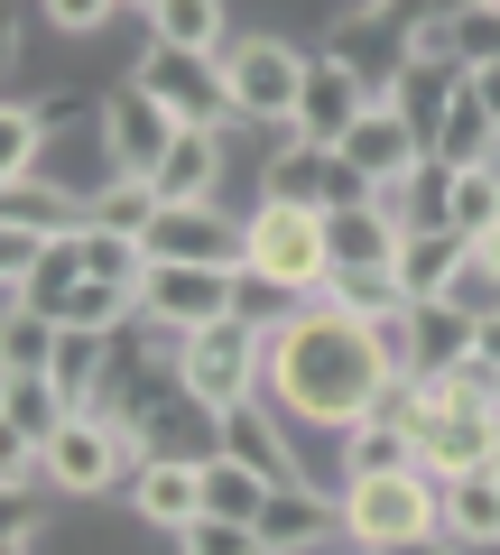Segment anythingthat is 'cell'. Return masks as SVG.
Here are the masks:
<instances>
[{
    "label": "cell",
    "instance_id": "277c9868",
    "mask_svg": "<svg viewBox=\"0 0 500 555\" xmlns=\"http://www.w3.org/2000/svg\"><path fill=\"white\" fill-rule=\"evenodd\" d=\"M241 269L279 278L287 297H324V278H334V241H324V214L316 204H241Z\"/></svg>",
    "mask_w": 500,
    "mask_h": 555
},
{
    "label": "cell",
    "instance_id": "ac0fdd59",
    "mask_svg": "<svg viewBox=\"0 0 500 555\" xmlns=\"http://www.w3.org/2000/svg\"><path fill=\"white\" fill-rule=\"evenodd\" d=\"M473 343H482V315H463L454 297H418V306H408V371H418V379L463 371Z\"/></svg>",
    "mask_w": 500,
    "mask_h": 555
},
{
    "label": "cell",
    "instance_id": "9a60e30c",
    "mask_svg": "<svg viewBox=\"0 0 500 555\" xmlns=\"http://www.w3.org/2000/svg\"><path fill=\"white\" fill-rule=\"evenodd\" d=\"M251 528H260L269 555H324V546L343 537V500L316 491V481H287V491L260 500V518H251Z\"/></svg>",
    "mask_w": 500,
    "mask_h": 555
},
{
    "label": "cell",
    "instance_id": "ee69618b",
    "mask_svg": "<svg viewBox=\"0 0 500 555\" xmlns=\"http://www.w3.org/2000/svg\"><path fill=\"white\" fill-rule=\"evenodd\" d=\"M130 10H140V20H149V10H158V0H130Z\"/></svg>",
    "mask_w": 500,
    "mask_h": 555
},
{
    "label": "cell",
    "instance_id": "7a4b0ae2",
    "mask_svg": "<svg viewBox=\"0 0 500 555\" xmlns=\"http://www.w3.org/2000/svg\"><path fill=\"white\" fill-rule=\"evenodd\" d=\"M306 65H316V47H297L287 28H241V38L222 47V93H232V120H241V130H260L269 149L297 139Z\"/></svg>",
    "mask_w": 500,
    "mask_h": 555
},
{
    "label": "cell",
    "instance_id": "f1b7e54d",
    "mask_svg": "<svg viewBox=\"0 0 500 555\" xmlns=\"http://www.w3.org/2000/svg\"><path fill=\"white\" fill-rule=\"evenodd\" d=\"M47 139H56V130H47V112L20 93L10 112H0V185H28V177H38V167H47Z\"/></svg>",
    "mask_w": 500,
    "mask_h": 555
},
{
    "label": "cell",
    "instance_id": "60d3db41",
    "mask_svg": "<svg viewBox=\"0 0 500 555\" xmlns=\"http://www.w3.org/2000/svg\"><path fill=\"white\" fill-rule=\"evenodd\" d=\"M473 259H482V269H491V278H500V222H491V232H482V241H473Z\"/></svg>",
    "mask_w": 500,
    "mask_h": 555
},
{
    "label": "cell",
    "instance_id": "4dcf8cb0",
    "mask_svg": "<svg viewBox=\"0 0 500 555\" xmlns=\"http://www.w3.org/2000/svg\"><path fill=\"white\" fill-rule=\"evenodd\" d=\"M269 491H279V481H260L251 463H232V454H214V463H204V518H241V528H251Z\"/></svg>",
    "mask_w": 500,
    "mask_h": 555
},
{
    "label": "cell",
    "instance_id": "7bdbcfd3",
    "mask_svg": "<svg viewBox=\"0 0 500 555\" xmlns=\"http://www.w3.org/2000/svg\"><path fill=\"white\" fill-rule=\"evenodd\" d=\"M482 371H491V408H500V361H482Z\"/></svg>",
    "mask_w": 500,
    "mask_h": 555
},
{
    "label": "cell",
    "instance_id": "f546056e",
    "mask_svg": "<svg viewBox=\"0 0 500 555\" xmlns=\"http://www.w3.org/2000/svg\"><path fill=\"white\" fill-rule=\"evenodd\" d=\"M343 463H352V481H361V473H426V463H418V436H408V426H381V416H361L352 436H343Z\"/></svg>",
    "mask_w": 500,
    "mask_h": 555
},
{
    "label": "cell",
    "instance_id": "ffe728a7",
    "mask_svg": "<svg viewBox=\"0 0 500 555\" xmlns=\"http://www.w3.org/2000/svg\"><path fill=\"white\" fill-rule=\"evenodd\" d=\"M0 222L38 232V241H65V232H93V195H75L56 177H28V185H0Z\"/></svg>",
    "mask_w": 500,
    "mask_h": 555
},
{
    "label": "cell",
    "instance_id": "b9f144b4",
    "mask_svg": "<svg viewBox=\"0 0 500 555\" xmlns=\"http://www.w3.org/2000/svg\"><path fill=\"white\" fill-rule=\"evenodd\" d=\"M436 10H491V0H436Z\"/></svg>",
    "mask_w": 500,
    "mask_h": 555
},
{
    "label": "cell",
    "instance_id": "3957f363",
    "mask_svg": "<svg viewBox=\"0 0 500 555\" xmlns=\"http://www.w3.org/2000/svg\"><path fill=\"white\" fill-rule=\"evenodd\" d=\"M38 454H47V491L56 500H112L120 481L140 473V436L120 416H102V408H75Z\"/></svg>",
    "mask_w": 500,
    "mask_h": 555
},
{
    "label": "cell",
    "instance_id": "9c48e42d",
    "mask_svg": "<svg viewBox=\"0 0 500 555\" xmlns=\"http://www.w3.org/2000/svg\"><path fill=\"white\" fill-rule=\"evenodd\" d=\"M418 463L436 481H463V473H491L500 463V408H454V398H436L426 389V408H418Z\"/></svg>",
    "mask_w": 500,
    "mask_h": 555
},
{
    "label": "cell",
    "instance_id": "5b68a950",
    "mask_svg": "<svg viewBox=\"0 0 500 555\" xmlns=\"http://www.w3.org/2000/svg\"><path fill=\"white\" fill-rule=\"evenodd\" d=\"M426 528H445V481L436 473H361V481H343V537L361 555L399 546V537H426Z\"/></svg>",
    "mask_w": 500,
    "mask_h": 555
},
{
    "label": "cell",
    "instance_id": "6da1fadb",
    "mask_svg": "<svg viewBox=\"0 0 500 555\" xmlns=\"http://www.w3.org/2000/svg\"><path fill=\"white\" fill-rule=\"evenodd\" d=\"M381 379H389L381 334L316 297L297 324H279V334H269L260 398L287 416V426H334V436H352L361 416H371V398H381Z\"/></svg>",
    "mask_w": 500,
    "mask_h": 555
},
{
    "label": "cell",
    "instance_id": "d590c367",
    "mask_svg": "<svg viewBox=\"0 0 500 555\" xmlns=\"http://www.w3.org/2000/svg\"><path fill=\"white\" fill-rule=\"evenodd\" d=\"M177 555H269L260 528H241V518H195V528L177 537Z\"/></svg>",
    "mask_w": 500,
    "mask_h": 555
},
{
    "label": "cell",
    "instance_id": "e0dca14e",
    "mask_svg": "<svg viewBox=\"0 0 500 555\" xmlns=\"http://www.w3.org/2000/svg\"><path fill=\"white\" fill-rule=\"evenodd\" d=\"M222 139L232 130H177V149L149 167L158 204H222V177H232V149H222Z\"/></svg>",
    "mask_w": 500,
    "mask_h": 555
},
{
    "label": "cell",
    "instance_id": "cb8c5ba5",
    "mask_svg": "<svg viewBox=\"0 0 500 555\" xmlns=\"http://www.w3.org/2000/svg\"><path fill=\"white\" fill-rule=\"evenodd\" d=\"M65 416H75V398H65L47 371H10L0 379V426H10V444H47Z\"/></svg>",
    "mask_w": 500,
    "mask_h": 555
},
{
    "label": "cell",
    "instance_id": "7c38bea8",
    "mask_svg": "<svg viewBox=\"0 0 500 555\" xmlns=\"http://www.w3.org/2000/svg\"><path fill=\"white\" fill-rule=\"evenodd\" d=\"M177 130H185V120L167 112L149 83H120V93H102V139H112V167H120V177H149V167L177 149Z\"/></svg>",
    "mask_w": 500,
    "mask_h": 555
},
{
    "label": "cell",
    "instance_id": "44dd1931",
    "mask_svg": "<svg viewBox=\"0 0 500 555\" xmlns=\"http://www.w3.org/2000/svg\"><path fill=\"white\" fill-rule=\"evenodd\" d=\"M324 185H334V149H316V139H279V149L260 158L251 204H316V214H324Z\"/></svg>",
    "mask_w": 500,
    "mask_h": 555
},
{
    "label": "cell",
    "instance_id": "8fae6325",
    "mask_svg": "<svg viewBox=\"0 0 500 555\" xmlns=\"http://www.w3.org/2000/svg\"><path fill=\"white\" fill-rule=\"evenodd\" d=\"M130 83L167 102L185 130H232V93H222V56H177V47H140Z\"/></svg>",
    "mask_w": 500,
    "mask_h": 555
},
{
    "label": "cell",
    "instance_id": "30bf717a",
    "mask_svg": "<svg viewBox=\"0 0 500 555\" xmlns=\"http://www.w3.org/2000/svg\"><path fill=\"white\" fill-rule=\"evenodd\" d=\"M232 287H241V269H149L140 278V324L158 343H185V334L232 315Z\"/></svg>",
    "mask_w": 500,
    "mask_h": 555
},
{
    "label": "cell",
    "instance_id": "836d02e7",
    "mask_svg": "<svg viewBox=\"0 0 500 555\" xmlns=\"http://www.w3.org/2000/svg\"><path fill=\"white\" fill-rule=\"evenodd\" d=\"M56 343H65L56 315H38V306H10V324H0V361H10V371H47V361H56Z\"/></svg>",
    "mask_w": 500,
    "mask_h": 555
},
{
    "label": "cell",
    "instance_id": "ab89813d",
    "mask_svg": "<svg viewBox=\"0 0 500 555\" xmlns=\"http://www.w3.org/2000/svg\"><path fill=\"white\" fill-rule=\"evenodd\" d=\"M473 361H500V306L482 315V343H473Z\"/></svg>",
    "mask_w": 500,
    "mask_h": 555
},
{
    "label": "cell",
    "instance_id": "74e56055",
    "mask_svg": "<svg viewBox=\"0 0 500 555\" xmlns=\"http://www.w3.org/2000/svg\"><path fill=\"white\" fill-rule=\"evenodd\" d=\"M381 555H463V546L445 528H426V537H399V546H381Z\"/></svg>",
    "mask_w": 500,
    "mask_h": 555
},
{
    "label": "cell",
    "instance_id": "d6a6232c",
    "mask_svg": "<svg viewBox=\"0 0 500 555\" xmlns=\"http://www.w3.org/2000/svg\"><path fill=\"white\" fill-rule=\"evenodd\" d=\"M306 306H316V297H287L279 278H260V269H241V287H232V315L251 324V334H279V324H297Z\"/></svg>",
    "mask_w": 500,
    "mask_h": 555
},
{
    "label": "cell",
    "instance_id": "4316f807",
    "mask_svg": "<svg viewBox=\"0 0 500 555\" xmlns=\"http://www.w3.org/2000/svg\"><path fill=\"white\" fill-rule=\"evenodd\" d=\"M324 306H343L352 324H389L408 306V287H399V269H334L324 278Z\"/></svg>",
    "mask_w": 500,
    "mask_h": 555
},
{
    "label": "cell",
    "instance_id": "7402d4cb",
    "mask_svg": "<svg viewBox=\"0 0 500 555\" xmlns=\"http://www.w3.org/2000/svg\"><path fill=\"white\" fill-rule=\"evenodd\" d=\"M232 28V0H158L149 10V47H177V56H222Z\"/></svg>",
    "mask_w": 500,
    "mask_h": 555
},
{
    "label": "cell",
    "instance_id": "d6986e66",
    "mask_svg": "<svg viewBox=\"0 0 500 555\" xmlns=\"http://www.w3.org/2000/svg\"><path fill=\"white\" fill-rule=\"evenodd\" d=\"M324 241H334V269H399V214L389 195H361V204H334L324 214Z\"/></svg>",
    "mask_w": 500,
    "mask_h": 555
},
{
    "label": "cell",
    "instance_id": "d4e9b609",
    "mask_svg": "<svg viewBox=\"0 0 500 555\" xmlns=\"http://www.w3.org/2000/svg\"><path fill=\"white\" fill-rule=\"evenodd\" d=\"M463 259H473V241H463V232H408V241H399V287H408V306H418V297H445V287L463 278Z\"/></svg>",
    "mask_w": 500,
    "mask_h": 555
},
{
    "label": "cell",
    "instance_id": "ba28073f",
    "mask_svg": "<svg viewBox=\"0 0 500 555\" xmlns=\"http://www.w3.org/2000/svg\"><path fill=\"white\" fill-rule=\"evenodd\" d=\"M334 158L352 167V177L371 185V195H399V185L418 177V167L436 158V149H426V130L399 112V102H371V112H361L352 130H343V149H334Z\"/></svg>",
    "mask_w": 500,
    "mask_h": 555
},
{
    "label": "cell",
    "instance_id": "8992f818",
    "mask_svg": "<svg viewBox=\"0 0 500 555\" xmlns=\"http://www.w3.org/2000/svg\"><path fill=\"white\" fill-rule=\"evenodd\" d=\"M177 371L195 398H214V408H251L260 398V371H269V334H251L241 315L204 324V334L177 343Z\"/></svg>",
    "mask_w": 500,
    "mask_h": 555
},
{
    "label": "cell",
    "instance_id": "4fadbf2b",
    "mask_svg": "<svg viewBox=\"0 0 500 555\" xmlns=\"http://www.w3.org/2000/svg\"><path fill=\"white\" fill-rule=\"evenodd\" d=\"M222 416H232V408H214V398H195V389L177 379V389H167L158 408L130 426V436H140V454H167V463H214V454H222Z\"/></svg>",
    "mask_w": 500,
    "mask_h": 555
},
{
    "label": "cell",
    "instance_id": "f35d334b",
    "mask_svg": "<svg viewBox=\"0 0 500 555\" xmlns=\"http://www.w3.org/2000/svg\"><path fill=\"white\" fill-rule=\"evenodd\" d=\"M473 102L491 112V130H500V65H482V75H473Z\"/></svg>",
    "mask_w": 500,
    "mask_h": 555
},
{
    "label": "cell",
    "instance_id": "5bb4252c",
    "mask_svg": "<svg viewBox=\"0 0 500 555\" xmlns=\"http://www.w3.org/2000/svg\"><path fill=\"white\" fill-rule=\"evenodd\" d=\"M120 500H130V518L158 537H185L204 518V463H167V454H140V473L120 481Z\"/></svg>",
    "mask_w": 500,
    "mask_h": 555
},
{
    "label": "cell",
    "instance_id": "484cf974",
    "mask_svg": "<svg viewBox=\"0 0 500 555\" xmlns=\"http://www.w3.org/2000/svg\"><path fill=\"white\" fill-rule=\"evenodd\" d=\"M436 158L445 167H500V130H491V112L473 102V75H463L454 112H445V130H436Z\"/></svg>",
    "mask_w": 500,
    "mask_h": 555
},
{
    "label": "cell",
    "instance_id": "603a6c76",
    "mask_svg": "<svg viewBox=\"0 0 500 555\" xmlns=\"http://www.w3.org/2000/svg\"><path fill=\"white\" fill-rule=\"evenodd\" d=\"M445 537H454L463 555H500V463L445 481Z\"/></svg>",
    "mask_w": 500,
    "mask_h": 555
},
{
    "label": "cell",
    "instance_id": "f6af8a7d",
    "mask_svg": "<svg viewBox=\"0 0 500 555\" xmlns=\"http://www.w3.org/2000/svg\"><path fill=\"white\" fill-rule=\"evenodd\" d=\"M352 555H361V546H352Z\"/></svg>",
    "mask_w": 500,
    "mask_h": 555
},
{
    "label": "cell",
    "instance_id": "1f68e13d",
    "mask_svg": "<svg viewBox=\"0 0 500 555\" xmlns=\"http://www.w3.org/2000/svg\"><path fill=\"white\" fill-rule=\"evenodd\" d=\"M167 204H158V185L149 177H112L93 195V232H120V241H149V222H158Z\"/></svg>",
    "mask_w": 500,
    "mask_h": 555
},
{
    "label": "cell",
    "instance_id": "52a82bcc",
    "mask_svg": "<svg viewBox=\"0 0 500 555\" xmlns=\"http://www.w3.org/2000/svg\"><path fill=\"white\" fill-rule=\"evenodd\" d=\"M140 250L149 269H241L251 232H241V204H167Z\"/></svg>",
    "mask_w": 500,
    "mask_h": 555
},
{
    "label": "cell",
    "instance_id": "e575fe53",
    "mask_svg": "<svg viewBox=\"0 0 500 555\" xmlns=\"http://www.w3.org/2000/svg\"><path fill=\"white\" fill-rule=\"evenodd\" d=\"M500 222V167H454V232L482 241Z\"/></svg>",
    "mask_w": 500,
    "mask_h": 555
},
{
    "label": "cell",
    "instance_id": "2e32d148",
    "mask_svg": "<svg viewBox=\"0 0 500 555\" xmlns=\"http://www.w3.org/2000/svg\"><path fill=\"white\" fill-rule=\"evenodd\" d=\"M371 102H381V93H371V83H361L343 56H324V47H316V65H306V93H297V139L343 149V130H352Z\"/></svg>",
    "mask_w": 500,
    "mask_h": 555
},
{
    "label": "cell",
    "instance_id": "8d00e7d4",
    "mask_svg": "<svg viewBox=\"0 0 500 555\" xmlns=\"http://www.w3.org/2000/svg\"><path fill=\"white\" fill-rule=\"evenodd\" d=\"M38 10H47V28H56V38H102L130 0H38Z\"/></svg>",
    "mask_w": 500,
    "mask_h": 555
},
{
    "label": "cell",
    "instance_id": "83f0119b",
    "mask_svg": "<svg viewBox=\"0 0 500 555\" xmlns=\"http://www.w3.org/2000/svg\"><path fill=\"white\" fill-rule=\"evenodd\" d=\"M389 214H399V232H454V167L426 158L418 177L389 195Z\"/></svg>",
    "mask_w": 500,
    "mask_h": 555
}]
</instances>
